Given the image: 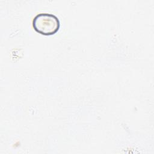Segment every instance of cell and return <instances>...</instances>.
Returning a JSON list of instances; mask_svg holds the SVG:
<instances>
[{
	"instance_id": "obj_1",
	"label": "cell",
	"mask_w": 154,
	"mask_h": 154,
	"mask_svg": "<svg viewBox=\"0 0 154 154\" xmlns=\"http://www.w3.org/2000/svg\"><path fill=\"white\" fill-rule=\"evenodd\" d=\"M32 26L36 32L42 35H53L58 31L60 22L58 17L53 14L40 13L34 17Z\"/></svg>"
}]
</instances>
